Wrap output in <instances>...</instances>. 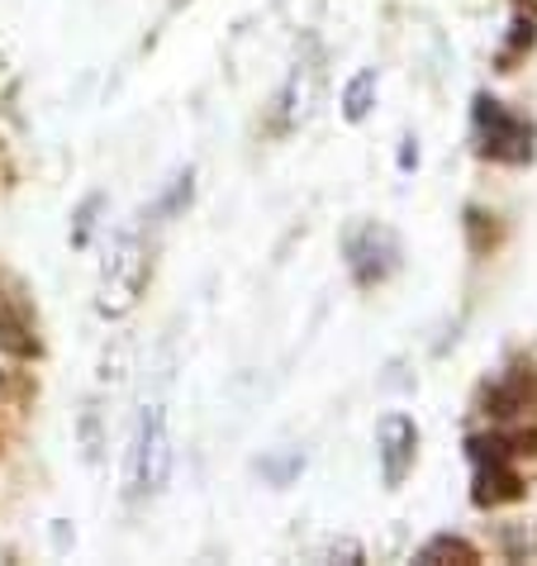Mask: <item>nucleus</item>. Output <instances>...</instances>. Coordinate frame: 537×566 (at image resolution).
Here are the masks:
<instances>
[{
    "label": "nucleus",
    "instance_id": "obj_1",
    "mask_svg": "<svg viewBox=\"0 0 537 566\" xmlns=\"http://www.w3.org/2000/svg\"><path fill=\"white\" fill-rule=\"evenodd\" d=\"M152 281V243L138 229L119 233L109 258L101 262V281H96V314L101 319H124L138 301H144Z\"/></svg>",
    "mask_w": 537,
    "mask_h": 566
},
{
    "label": "nucleus",
    "instance_id": "obj_2",
    "mask_svg": "<svg viewBox=\"0 0 537 566\" xmlns=\"http://www.w3.org/2000/svg\"><path fill=\"white\" fill-rule=\"evenodd\" d=\"M471 129H476V153L485 163L528 167L537 157V124L514 115V109L495 101L489 91H476V101H471Z\"/></svg>",
    "mask_w": 537,
    "mask_h": 566
},
{
    "label": "nucleus",
    "instance_id": "obj_3",
    "mask_svg": "<svg viewBox=\"0 0 537 566\" xmlns=\"http://www.w3.org/2000/svg\"><path fill=\"white\" fill-rule=\"evenodd\" d=\"M466 458H471V505L476 510H504V505H518V500L528 495V481L518 476L514 452L504 448L499 429L471 433Z\"/></svg>",
    "mask_w": 537,
    "mask_h": 566
},
{
    "label": "nucleus",
    "instance_id": "obj_4",
    "mask_svg": "<svg viewBox=\"0 0 537 566\" xmlns=\"http://www.w3.org/2000/svg\"><path fill=\"white\" fill-rule=\"evenodd\" d=\"M171 429H167V410L162 405H148L138 415V429H134V443H129V462H124V495L129 500H144L157 495L171 476Z\"/></svg>",
    "mask_w": 537,
    "mask_h": 566
},
{
    "label": "nucleus",
    "instance_id": "obj_5",
    "mask_svg": "<svg viewBox=\"0 0 537 566\" xmlns=\"http://www.w3.org/2000/svg\"><path fill=\"white\" fill-rule=\"evenodd\" d=\"M343 258H347V272L361 291H376L404 266V248H400V233L390 224H376V219H361V224L347 229L343 239Z\"/></svg>",
    "mask_w": 537,
    "mask_h": 566
},
{
    "label": "nucleus",
    "instance_id": "obj_6",
    "mask_svg": "<svg viewBox=\"0 0 537 566\" xmlns=\"http://www.w3.org/2000/svg\"><path fill=\"white\" fill-rule=\"evenodd\" d=\"M481 415L495 423H514L537 410V361L533 357H514L495 381L481 390Z\"/></svg>",
    "mask_w": 537,
    "mask_h": 566
},
{
    "label": "nucleus",
    "instance_id": "obj_7",
    "mask_svg": "<svg viewBox=\"0 0 537 566\" xmlns=\"http://www.w3.org/2000/svg\"><path fill=\"white\" fill-rule=\"evenodd\" d=\"M419 443H423V433L404 410H390L381 423H376V462H381L386 491H400L409 481V471L419 462Z\"/></svg>",
    "mask_w": 537,
    "mask_h": 566
},
{
    "label": "nucleus",
    "instance_id": "obj_8",
    "mask_svg": "<svg viewBox=\"0 0 537 566\" xmlns=\"http://www.w3.org/2000/svg\"><path fill=\"white\" fill-rule=\"evenodd\" d=\"M319 86H324V53L319 43H305V57L291 67L286 76V91H281V129H295V124L309 119L314 101H319Z\"/></svg>",
    "mask_w": 537,
    "mask_h": 566
},
{
    "label": "nucleus",
    "instance_id": "obj_9",
    "mask_svg": "<svg viewBox=\"0 0 537 566\" xmlns=\"http://www.w3.org/2000/svg\"><path fill=\"white\" fill-rule=\"evenodd\" d=\"M0 353L14 357V361H39L43 357L39 319L20 295H0Z\"/></svg>",
    "mask_w": 537,
    "mask_h": 566
},
{
    "label": "nucleus",
    "instance_id": "obj_10",
    "mask_svg": "<svg viewBox=\"0 0 537 566\" xmlns=\"http://www.w3.org/2000/svg\"><path fill=\"white\" fill-rule=\"evenodd\" d=\"M419 566H442V562H452V566H476L481 562V547L462 538V533H433L429 543L414 553Z\"/></svg>",
    "mask_w": 537,
    "mask_h": 566
},
{
    "label": "nucleus",
    "instance_id": "obj_11",
    "mask_svg": "<svg viewBox=\"0 0 537 566\" xmlns=\"http://www.w3.org/2000/svg\"><path fill=\"white\" fill-rule=\"evenodd\" d=\"M376 86H381L376 82V67H361L352 82L343 86V119L347 124H361L376 109Z\"/></svg>",
    "mask_w": 537,
    "mask_h": 566
},
{
    "label": "nucleus",
    "instance_id": "obj_12",
    "mask_svg": "<svg viewBox=\"0 0 537 566\" xmlns=\"http://www.w3.org/2000/svg\"><path fill=\"white\" fill-rule=\"evenodd\" d=\"M466 239H471V253H476V258H485L489 248H499V239H504L499 214H489V210H481V206H471V210H466Z\"/></svg>",
    "mask_w": 537,
    "mask_h": 566
},
{
    "label": "nucleus",
    "instance_id": "obj_13",
    "mask_svg": "<svg viewBox=\"0 0 537 566\" xmlns=\"http://www.w3.org/2000/svg\"><path fill=\"white\" fill-rule=\"evenodd\" d=\"M533 43H537V20H528V14H514L509 43L499 49V72H514V62L524 53H533Z\"/></svg>",
    "mask_w": 537,
    "mask_h": 566
},
{
    "label": "nucleus",
    "instance_id": "obj_14",
    "mask_svg": "<svg viewBox=\"0 0 537 566\" xmlns=\"http://www.w3.org/2000/svg\"><path fill=\"white\" fill-rule=\"evenodd\" d=\"M96 210H101V196H91L86 206L76 210V233H72V243H76V248H86V233H91V224H96L91 214H96Z\"/></svg>",
    "mask_w": 537,
    "mask_h": 566
},
{
    "label": "nucleus",
    "instance_id": "obj_15",
    "mask_svg": "<svg viewBox=\"0 0 537 566\" xmlns=\"http://www.w3.org/2000/svg\"><path fill=\"white\" fill-rule=\"evenodd\" d=\"M414 167H419V138L409 134L404 148H400V171H414Z\"/></svg>",
    "mask_w": 537,
    "mask_h": 566
},
{
    "label": "nucleus",
    "instance_id": "obj_16",
    "mask_svg": "<svg viewBox=\"0 0 537 566\" xmlns=\"http://www.w3.org/2000/svg\"><path fill=\"white\" fill-rule=\"evenodd\" d=\"M6 390H10V376H6V371H0V396H6Z\"/></svg>",
    "mask_w": 537,
    "mask_h": 566
}]
</instances>
